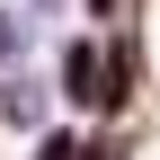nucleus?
Masks as SVG:
<instances>
[{
  "label": "nucleus",
  "instance_id": "1",
  "mask_svg": "<svg viewBox=\"0 0 160 160\" xmlns=\"http://www.w3.org/2000/svg\"><path fill=\"white\" fill-rule=\"evenodd\" d=\"M53 98H62L71 116H98V98H107V36H62V53H53Z\"/></svg>",
  "mask_w": 160,
  "mask_h": 160
},
{
  "label": "nucleus",
  "instance_id": "2",
  "mask_svg": "<svg viewBox=\"0 0 160 160\" xmlns=\"http://www.w3.org/2000/svg\"><path fill=\"white\" fill-rule=\"evenodd\" d=\"M45 116H53V71H0V125L9 133H45Z\"/></svg>",
  "mask_w": 160,
  "mask_h": 160
},
{
  "label": "nucleus",
  "instance_id": "3",
  "mask_svg": "<svg viewBox=\"0 0 160 160\" xmlns=\"http://www.w3.org/2000/svg\"><path fill=\"white\" fill-rule=\"evenodd\" d=\"M133 89H142V45H133V27H107V98H98V125H125Z\"/></svg>",
  "mask_w": 160,
  "mask_h": 160
},
{
  "label": "nucleus",
  "instance_id": "4",
  "mask_svg": "<svg viewBox=\"0 0 160 160\" xmlns=\"http://www.w3.org/2000/svg\"><path fill=\"white\" fill-rule=\"evenodd\" d=\"M27 45H36V18H27V9H0V71L27 62Z\"/></svg>",
  "mask_w": 160,
  "mask_h": 160
},
{
  "label": "nucleus",
  "instance_id": "5",
  "mask_svg": "<svg viewBox=\"0 0 160 160\" xmlns=\"http://www.w3.org/2000/svg\"><path fill=\"white\" fill-rule=\"evenodd\" d=\"M27 160H89V142H80L71 125H45V133H36V151H27Z\"/></svg>",
  "mask_w": 160,
  "mask_h": 160
},
{
  "label": "nucleus",
  "instance_id": "6",
  "mask_svg": "<svg viewBox=\"0 0 160 160\" xmlns=\"http://www.w3.org/2000/svg\"><path fill=\"white\" fill-rule=\"evenodd\" d=\"M80 9H89L98 27H116V18H125V0H80Z\"/></svg>",
  "mask_w": 160,
  "mask_h": 160
},
{
  "label": "nucleus",
  "instance_id": "7",
  "mask_svg": "<svg viewBox=\"0 0 160 160\" xmlns=\"http://www.w3.org/2000/svg\"><path fill=\"white\" fill-rule=\"evenodd\" d=\"M71 9V0H27V18H36V27H45V18H62Z\"/></svg>",
  "mask_w": 160,
  "mask_h": 160
}]
</instances>
